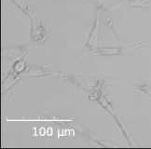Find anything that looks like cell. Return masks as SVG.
Wrapping results in <instances>:
<instances>
[{"instance_id": "6da1fadb", "label": "cell", "mask_w": 151, "mask_h": 149, "mask_svg": "<svg viewBox=\"0 0 151 149\" xmlns=\"http://www.w3.org/2000/svg\"><path fill=\"white\" fill-rule=\"evenodd\" d=\"M99 35V19H98V11L95 13V20L93 23V26L91 28L88 41L86 42V46L89 48L95 49L97 47V39Z\"/></svg>"}, {"instance_id": "7a4b0ae2", "label": "cell", "mask_w": 151, "mask_h": 149, "mask_svg": "<svg viewBox=\"0 0 151 149\" xmlns=\"http://www.w3.org/2000/svg\"><path fill=\"white\" fill-rule=\"evenodd\" d=\"M32 25H33V28H32V38L35 39V41H40V39H43L45 36V29L44 27L40 25H35V23L32 21Z\"/></svg>"}, {"instance_id": "3957f363", "label": "cell", "mask_w": 151, "mask_h": 149, "mask_svg": "<svg viewBox=\"0 0 151 149\" xmlns=\"http://www.w3.org/2000/svg\"><path fill=\"white\" fill-rule=\"evenodd\" d=\"M95 54H100L104 55H117L119 53V48H112V47H102L98 48L94 51Z\"/></svg>"}, {"instance_id": "277c9868", "label": "cell", "mask_w": 151, "mask_h": 149, "mask_svg": "<svg viewBox=\"0 0 151 149\" xmlns=\"http://www.w3.org/2000/svg\"><path fill=\"white\" fill-rule=\"evenodd\" d=\"M14 4H16L18 7L24 11V12L27 15H29V9H28V7H27V4H26V1L25 0H11Z\"/></svg>"}]
</instances>
